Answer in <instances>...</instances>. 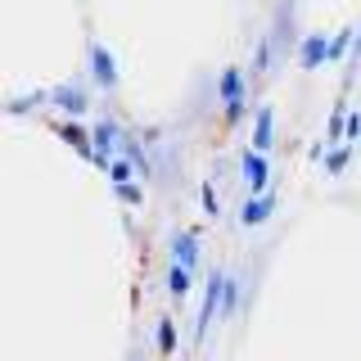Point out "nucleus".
Wrapping results in <instances>:
<instances>
[{
  "mask_svg": "<svg viewBox=\"0 0 361 361\" xmlns=\"http://www.w3.org/2000/svg\"><path fill=\"white\" fill-rule=\"evenodd\" d=\"M221 293H226V276H208V293H203V307H199V325H195V338H203V334H208V325H212V312H217Z\"/></svg>",
  "mask_w": 361,
  "mask_h": 361,
  "instance_id": "1",
  "label": "nucleus"
},
{
  "mask_svg": "<svg viewBox=\"0 0 361 361\" xmlns=\"http://www.w3.org/2000/svg\"><path fill=\"white\" fill-rule=\"evenodd\" d=\"M113 154H118V127H113V122H99V127H95V163L113 167V163H118Z\"/></svg>",
  "mask_w": 361,
  "mask_h": 361,
  "instance_id": "2",
  "label": "nucleus"
},
{
  "mask_svg": "<svg viewBox=\"0 0 361 361\" xmlns=\"http://www.w3.org/2000/svg\"><path fill=\"white\" fill-rule=\"evenodd\" d=\"M90 68H95V82L99 86H118V63H113L109 59V50H104V45H90Z\"/></svg>",
  "mask_w": 361,
  "mask_h": 361,
  "instance_id": "3",
  "label": "nucleus"
},
{
  "mask_svg": "<svg viewBox=\"0 0 361 361\" xmlns=\"http://www.w3.org/2000/svg\"><path fill=\"white\" fill-rule=\"evenodd\" d=\"M172 262H176V267H185V271H195V262H199V240H195L190 231L172 240Z\"/></svg>",
  "mask_w": 361,
  "mask_h": 361,
  "instance_id": "4",
  "label": "nucleus"
},
{
  "mask_svg": "<svg viewBox=\"0 0 361 361\" xmlns=\"http://www.w3.org/2000/svg\"><path fill=\"white\" fill-rule=\"evenodd\" d=\"M298 59H302V68H307V73H312V68H321V63H330V41H325V37H307V41H302V54H298Z\"/></svg>",
  "mask_w": 361,
  "mask_h": 361,
  "instance_id": "5",
  "label": "nucleus"
},
{
  "mask_svg": "<svg viewBox=\"0 0 361 361\" xmlns=\"http://www.w3.org/2000/svg\"><path fill=\"white\" fill-rule=\"evenodd\" d=\"M244 180H248V190H267V158L257 149L244 154Z\"/></svg>",
  "mask_w": 361,
  "mask_h": 361,
  "instance_id": "6",
  "label": "nucleus"
},
{
  "mask_svg": "<svg viewBox=\"0 0 361 361\" xmlns=\"http://www.w3.org/2000/svg\"><path fill=\"white\" fill-rule=\"evenodd\" d=\"M271 118H276L271 109H257V122H253V149L257 154L271 149V131H276V127H271Z\"/></svg>",
  "mask_w": 361,
  "mask_h": 361,
  "instance_id": "7",
  "label": "nucleus"
},
{
  "mask_svg": "<svg viewBox=\"0 0 361 361\" xmlns=\"http://www.w3.org/2000/svg\"><path fill=\"white\" fill-rule=\"evenodd\" d=\"M271 212H276V203H271V199H248L244 208H240V221L244 226H262Z\"/></svg>",
  "mask_w": 361,
  "mask_h": 361,
  "instance_id": "8",
  "label": "nucleus"
},
{
  "mask_svg": "<svg viewBox=\"0 0 361 361\" xmlns=\"http://www.w3.org/2000/svg\"><path fill=\"white\" fill-rule=\"evenodd\" d=\"M217 90H221V99H226V104H240V95H244V77H240V68H226Z\"/></svg>",
  "mask_w": 361,
  "mask_h": 361,
  "instance_id": "9",
  "label": "nucleus"
},
{
  "mask_svg": "<svg viewBox=\"0 0 361 361\" xmlns=\"http://www.w3.org/2000/svg\"><path fill=\"white\" fill-rule=\"evenodd\" d=\"M167 289H172L176 298H185V293H190V271L172 262V271H167Z\"/></svg>",
  "mask_w": 361,
  "mask_h": 361,
  "instance_id": "10",
  "label": "nucleus"
},
{
  "mask_svg": "<svg viewBox=\"0 0 361 361\" xmlns=\"http://www.w3.org/2000/svg\"><path fill=\"white\" fill-rule=\"evenodd\" d=\"M54 99H59L68 113H82V109H86V95H82V90H68V86H63V90H54Z\"/></svg>",
  "mask_w": 361,
  "mask_h": 361,
  "instance_id": "11",
  "label": "nucleus"
},
{
  "mask_svg": "<svg viewBox=\"0 0 361 361\" xmlns=\"http://www.w3.org/2000/svg\"><path fill=\"white\" fill-rule=\"evenodd\" d=\"M158 348H163V353H172V348H176V330H172V321H158Z\"/></svg>",
  "mask_w": 361,
  "mask_h": 361,
  "instance_id": "12",
  "label": "nucleus"
},
{
  "mask_svg": "<svg viewBox=\"0 0 361 361\" xmlns=\"http://www.w3.org/2000/svg\"><path fill=\"white\" fill-rule=\"evenodd\" d=\"M235 302H240V289H235V280L226 276V293H221V316H231V312H235Z\"/></svg>",
  "mask_w": 361,
  "mask_h": 361,
  "instance_id": "13",
  "label": "nucleus"
},
{
  "mask_svg": "<svg viewBox=\"0 0 361 361\" xmlns=\"http://www.w3.org/2000/svg\"><path fill=\"white\" fill-rule=\"evenodd\" d=\"M348 45H353V32L343 27V32H338V37L330 41V59H343V54H348Z\"/></svg>",
  "mask_w": 361,
  "mask_h": 361,
  "instance_id": "14",
  "label": "nucleus"
},
{
  "mask_svg": "<svg viewBox=\"0 0 361 361\" xmlns=\"http://www.w3.org/2000/svg\"><path fill=\"white\" fill-rule=\"evenodd\" d=\"M348 154H353V149H334L330 158H325V167H330V172H343V167H348Z\"/></svg>",
  "mask_w": 361,
  "mask_h": 361,
  "instance_id": "15",
  "label": "nucleus"
},
{
  "mask_svg": "<svg viewBox=\"0 0 361 361\" xmlns=\"http://www.w3.org/2000/svg\"><path fill=\"white\" fill-rule=\"evenodd\" d=\"M118 195L127 199V203H140V199H145V195H140V190H135V185H127V180H122V185H118Z\"/></svg>",
  "mask_w": 361,
  "mask_h": 361,
  "instance_id": "16",
  "label": "nucleus"
},
{
  "mask_svg": "<svg viewBox=\"0 0 361 361\" xmlns=\"http://www.w3.org/2000/svg\"><path fill=\"white\" fill-rule=\"evenodd\" d=\"M244 118V104H226V122H240Z\"/></svg>",
  "mask_w": 361,
  "mask_h": 361,
  "instance_id": "17",
  "label": "nucleus"
}]
</instances>
